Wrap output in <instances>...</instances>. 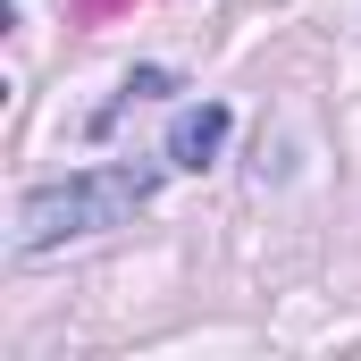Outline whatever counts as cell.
Here are the masks:
<instances>
[{"instance_id":"1","label":"cell","mask_w":361,"mask_h":361,"mask_svg":"<svg viewBox=\"0 0 361 361\" xmlns=\"http://www.w3.org/2000/svg\"><path fill=\"white\" fill-rule=\"evenodd\" d=\"M152 185H160V169H85V177H68V185H34V193L17 202V235H8V244L34 261V252H51V244L101 235V227L135 219V210L152 202Z\"/></svg>"},{"instance_id":"2","label":"cell","mask_w":361,"mask_h":361,"mask_svg":"<svg viewBox=\"0 0 361 361\" xmlns=\"http://www.w3.org/2000/svg\"><path fill=\"white\" fill-rule=\"evenodd\" d=\"M227 135H235V109H227V101L177 109V126H169V169H210V160L227 152Z\"/></svg>"}]
</instances>
